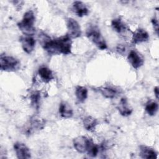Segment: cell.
Instances as JSON below:
<instances>
[{"mask_svg": "<svg viewBox=\"0 0 159 159\" xmlns=\"http://www.w3.org/2000/svg\"><path fill=\"white\" fill-rule=\"evenodd\" d=\"M14 150L17 158L26 159L30 158L31 157V153L30 149L24 143H22L20 142H17L14 143Z\"/></svg>", "mask_w": 159, "mask_h": 159, "instance_id": "cell-7", "label": "cell"}, {"mask_svg": "<svg viewBox=\"0 0 159 159\" xmlns=\"http://www.w3.org/2000/svg\"><path fill=\"white\" fill-rule=\"evenodd\" d=\"M152 23L153 24V29L155 30V31L156 32V34L158 35V20L157 18L154 17L152 19Z\"/></svg>", "mask_w": 159, "mask_h": 159, "instance_id": "cell-24", "label": "cell"}, {"mask_svg": "<svg viewBox=\"0 0 159 159\" xmlns=\"http://www.w3.org/2000/svg\"><path fill=\"white\" fill-rule=\"evenodd\" d=\"M20 61L17 58L8 55H1L0 57V69L4 71H16L20 68Z\"/></svg>", "mask_w": 159, "mask_h": 159, "instance_id": "cell-4", "label": "cell"}, {"mask_svg": "<svg viewBox=\"0 0 159 159\" xmlns=\"http://www.w3.org/2000/svg\"><path fill=\"white\" fill-rule=\"evenodd\" d=\"M83 124L84 127L88 131H93L95 129L96 125L98 124V120L94 117L88 116L85 117L83 120Z\"/></svg>", "mask_w": 159, "mask_h": 159, "instance_id": "cell-19", "label": "cell"}, {"mask_svg": "<svg viewBox=\"0 0 159 159\" xmlns=\"http://www.w3.org/2000/svg\"><path fill=\"white\" fill-rule=\"evenodd\" d=\"M30 99L32 105L35 107H38L39 106V102L40 100V93L38 91L32 92L30 96Z\"/></svg>", "mask_w": 159, "mask_h": 159, "instance_id": "cell-22", "label": "cell"}, {"mask_svg": "<svg viewBox=\"0 0 159 159\" xmlns=\"http://www.w3.org/2000/svg\"><path fill=\"white\" fill-rule=\"evenodd\" d=\"M75 96L78 101L80 102H84L88 98V89L86 87L78 86L75 89Z\"/></svg>", "mask_w": 159, "mask_h": 159, "instance_id": "cell-20", "label": "cell"}, {"mask_svg": "<svg viewBox=\"0 0 159 159\" xmlns=\"http://www.w3.org/2000/svg\"><path fill=\"white\" fill-rule=\"evenodd\" d=\"M149 39L148 32L142 28L137 29L134 33L132 37V43L133 44H138L147 42Z\"/></svg>", "mask_w": 159, "mask_h": 159, "instance_id": "cell-11", "label": "cell"}, {"mask_svg": "<svg viewBox=\"0 0 159 159\" xmlns=\"http://www.w3.org/2000/svg\"><path fill=\"white\" fill-rule=\"evenodd\" d=\"M111 27L114 31L120 34H124L129 30V28L126 24L119 17L112 19L111 22Z\"/></svg>", "mask_w": 159, "mask_h": 159, "instance_id": "cell-12", "label": "cell"}, {"mask_svg": "<svg viewBox=\"0 0 159 159\" xmlns=\"http://www.w3.org/2000/svg\"><path fill=\"white\" fill-rule=\"evenodd\" d=\"M67 35L72 39L80 37L81 35V29L79 23L73 18L66 19Z\"/></svg>", "mask_w": 159, "mask_h": 159, "instance_id": "cell-5", "label": "cell"}, {"mask_svg": "<svg viewBox=\"0 0 159 159\" xmlns=\"http://www.w3.org/2000/svg\"><path fill=\"white\" fill-rule=\"evenodd\" d=\"M71 9L73 12L80 17L86 16L89 13V9L86 5L80 1H74L72 4Z\"/></svg>", "mask_w": 159, "mask_h": 159, "instance_id": "cell-10", "label": "cell"}, {"mask_svg": "<svg viewBox=\"0 0 159 159\" xmlns=\"http://www.w3.org/2000/svg\"><path fill=\"white\" fill-rule=\"evenodd\" d=\"M38 74L44 83H49L54 78L52 71L47 66H41L38 70Z\"/></svg>", "mask_w": 159, "mask_h": 159, "instance_id": "cell-15", "label": "cell"}, {"mask_svg": "<svg viewBox=\"0 0 159 159\" xmlns=\"http://www.w3.org/2000/svg\"><path fill=\"white\" fill-rule=\"evenodd\" d=\"M127 59L132 66L135 69L140 68L144 63V58L143 56L134 50L130 51L127 56Z\"/></svg>", "mask_w": 159, "mask_h": 159, "instance_id": "cell-8", "label": "cell"}, {"mask_svg": "<svg viewBox=\"0 0 159 159\" xmlns=\"http://www.w3.org/2000/svg\"><path fill=\"white\" fill-rule=\"evenodd\" d=\"M44 121L39 118L35 117L30 120V125L27 129V132L29 134H31L35 130H40L43 127Z\"/></svg>", "mask_w": 159, "mask_h": 159, "instance_id": "cell-18", "label": "cell"}, {"mask_svg": "<svg viewBox=\"0 0 159 159\" xmlns=\"http://www.w3.org/2000/svg\"><path fill=\"white\" fill-rule=\"evenodd\" d=\"M39 40L42 48L49 55H68L71 52L72 40L67 34L52 39L43 33L39 35Z\"/></svg>", "mask_w": 159, "mask_h": 159, "instance_id": "cell-1", "label": "cell"}, {"mask_svg": "<svg viewBox=\"0 0 159 159\" xmlns=\"http://www.w3.org/2000/svg\"><path fill=\"white\" fill-rule=\"evenodd\" d=\"M99 151V147L96 145L93 141L91 142V144L89 146V148L87 150V153L88 155L91 157H95L97 156V155L98 154Z\"/></svg>", "mask_w": 159, "mask_h": 159, "instance_id": "cell-23", "label": "cell"}, {"mask_svg": "<svg viewBox=\"0 0 159 159\" xmlns=\"http://www.w3.org/2000/svg\"><path fill=\"white\" fill-rule=\"evenodd\" d=\"M59 113L61 117L65 119L71 118L73 115V111L71 106L65 101H62L59 106Z\"/></svg>", "mask_w": 159, "mask_h": 159, "instance_id": "cell-16", "label": "cell"}, {"mask_svg": "<svg viewBox=\"0 0 159 159\" xmlns=\"http://www.w3.org/2000/svg\"><path fill=\"white\" fill-rule=\"evenodd\" d=\"M86 35L98 48L101 50H105L107 48V44L105 39L97 26L94 25H89L86 30Z\"/></svg>", "mask_w": 159, "mask_h": 159, "instance_id": "cell-3", "label": "cell"}, {"mask_svg": "<svg viewBox=\"0 0 159 159\" xmlns=\"http://www.w3.org/2000/svg\"><path fill=\"white\" fill-rule=\"evenodd\" d=\"M117 110L119 111L120 114L124 117L130 116L132 112V109L130 107L127 99L125 98L120 99L117 106Z\"/></svg>", "mask_w": 159, "mask_h": 159, "instance_id": "cell-17", "label": "cell"}, {"mask_svg": "<svg viewBox=\"0 0 159 159\" xmlns=\"http://www.w3.org/2000/svg\"><path fill=\"white\" fill-rule=\"evenodd\" d=\"M154 94H155V96L156 97V98L158 99V86H156L155 88H154Z\"/></svg>", "mask_w": 159, "mask_h": 159, "instance_id": "cell-25", "label": "cell"}, {"mask_svg": "<svg viewBox=\"0 0 159 159\" xmlns=\"http://www.w3.org/2000/svg\"><path fill=\"white\" fill-rule=\"evenodd\" d=\"M139 155L142 158L153 159L157 158V152L155 150L144 145L139 147Z\"/></svg>", "mask_w": 159, "mask_h": 159, "instance_id": "cell-13", "label": "cell"}, {"mask_svg": "<svg viewBox=\"0 0 159 159\" xmlns=\"http://www.w3.org/2000/svg\"><path fill=\"white\" fill-rule=\"evenodd\" d=\"M92 141V139L86 136L81 135L75 138L73 140V143L74 148L78 152L83 153L87 152Z\"/></svg>", "mask_w": 159, "mask_h": 159, "instance_id": "cell-6", "label": "cell"}, {"mask_svg": "<svg viewBox=\"0 0 159 159\" xmlns=\"http://www.w3.org/2000/svg\"><path fill=\"white\" fill-rule=\"evenodd\" d=\"M35 21V16L34 11L29 10L24 13L22 19L17 25L19 30L24 35H32L35 31L34 27Z\"/></svg>", "mask_w": 159, "mask_h": 159, "instance_id": "cell-2", "label": "cell"}, {"mask_svg": "<svg viewBox=\"0 0 159 159\" xmlns=\"http://www.w3.org/2000/svg\"><path fill=\"white\" fill-rule=\"evenodd\" d=\"M98 91L106 98L112 99L116 97L119 94V90L113 86H104L99 88Z\"/></svg>", "mask_w": 159, "mask_h": 159, "instance_id": "cell-14", "label": "cell"}, {"mask_svg": "<svg viewBox=\"0 0 159 159\" xmlns=\"http://www.w3.org/2000/svg\"><path fill=\"white\" fill-rule=\"evenodd\" d=\"M20 42L22 48L25 53L30 54L34 51L35 46V40L32 35H24L22 36L20 38Z\"/></svg>", "mask_w": 159, "mask_h": 159, "instance_id": "cell-9", "label": "cell"}, {"mask_svg": "<svg viewBox=\"0 0 159 159\" xmlns=\"http://www.w3.org/2000/svg\"><path fill=\"white\" fill-rule=\"evenodd\" d=\"M158 109V104L155 101H148L146 104L145 107V111L150 116H155L157 114Z\"/></svg>", "mask_w": 159, "mask_h": 159, "instance_id": "cell-21", "label": "cell"}]
</instances>
